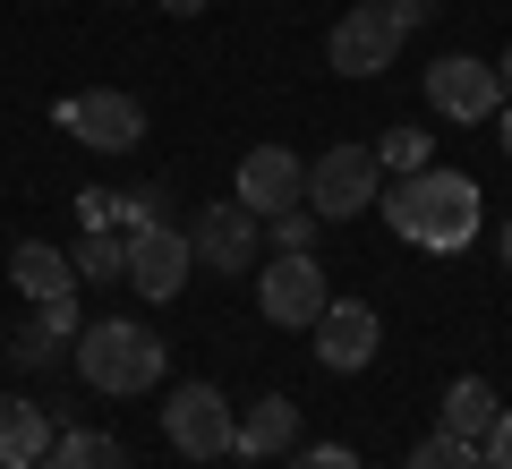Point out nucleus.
Listing matches in <instances>:
<instances>
[{
	"instance_id": "8",
	"label": "nucleus",
	"mask_w": 512,
	"mask_h": 469,
	"mask_svg": "<svg viewBox=\"0 0 512 469\" xmlns=\"http://www.w3.org/2000/svg\"><path fill=\"white\" fill-rule=\"evenodd\" d=\"M60 128H69V137H86L94 154H128V145L146 137V103H137V94H120V86H86V94H69V103H60Z\"/></svg>"
},
{
	"instance_id": "5",
	"label": "nucleus",
	"mask_w": 512,
	"mask_h": 469,
	"mask_svg": "<svg viewBox=\"0 0 512 469\" xmlns=\"http://www.w3.org/2000/svg\"><path fill=\"white\" fill-rule=\"evenodd\" d=\"M325 265L316 256H274V265H256V307H265V325L282 333H308L316 316H325Z\"/></svg>"
},
{
	"instance_id": "3",
	"label": "nucleus",
	"mask_w": 512,
	"mask_h": 469,
	"mask_svg": "<svg viewBox=\"0 0 512 469\" xmlns=\"http://www.w3.org/2000/svg\"><path fill=\"white\" fill-rule=\"evenodd\" d=\"M384 197V163H376V145H325L308 163V214L316 222H350L359 205H376Z\"/></svg>"
},
{
	"instance_id": "20",
	"label": "nucleus",
	"mask_w": 512,
	"mask_h": 469,
	"mask_svg": "<svg viewBox=\"0 0 512 469\" xmlns=\"http://www.w3.org/2000/svg\"><path fill=\"white\" fill-rule=\"evenodd\" d=\"M316 231H325V222H316L308 205H282V214L265 222V239H274V256H316Z\"/></svg>"
},
{
	"instance_id": "27",
	"label": "nucleus",
	"mask_w": 512,
	"mask_h": 469,
	"mask_svg": "<svg viewBox=\"0 0 512 469\" xmlns=\"http://www.w3.org/2000/svg\"><path fill=\"white\" fill-rule=\"evenodd\" d=\"M495 86H504V103H512V43H504V60H495Z\"/></svg>"
},
{
	"instance_id": "18",
	"label": "nucleus",
	"mask_w": 512,
	"mask_h": 469,
	"mask_svg": "<svg viewBox=\"0 0 512 469\" xmlns=\"http://www.w3.org/2000/svg\"><path fill=\"white\" fill-rule=\"evenodd\" d=\"M43 469H128V452L111 435H94V427H60L52 452H43Z\"/></svg>"
},
{
	"instance_id": "9",
	"label": "nucleus",
	"mask_w": 512,
	"mask_h": 469,
	"mask_svg": "<svg viewBox=\"0 0 512 469\" xmlns=\"http://www.w3.org/2000/svg\"><path fill=\"white\" fill-rule=\"evenodd\" d=\"M495 103H504V86H495V60L453 52V60H436V69H427V111H436V120L478 128V120H495Z\"/></svg>"
},
{
	"instance_id": "21",
	"label": "nucleus",
	"mask_w": 512,
	"mask_h": 469,
	"mask_svg": "<svg viewBox=\"0 0 512 469\" xmlns=\"http://www.w3.org/2000/svg\"><path fill=\"white\" fill-rule=\"evenodd\" d=\"M410 469H487V452H478L470 435H444V427H436L419 452H410Z\"/></svg>"
},
{
	"instance_id": "24",
	"label": "nucleus",
	"mask_w": 512,
	"mask_h": 469,
	"mask_svg": "<svg viewBox=\"0 0 512 469\" xmlns=\"http://www.w3.org/2000/svg\"><path fill=\"white\" fill-rule=\"evenodd\" d=\"M77 222H86V231H111V222H120V197H111V188H86V197H77Z\"/></svg>"
},
{
	"instance_id": "13",
	"label": "nucleus",
	"mask_w": 512,
	"mask_h": 469,
	"mask_svg": "<svg viewBox=\"0 0 512 469\" xmlns=\"http://www.w3.org/2000/svg\"><path fill=\"white\" fill-rule=\"evenodd\" d=\"M77 325H86V316H77V290H69V299H43L35 316L9 333V367H52V359H69Z\"/></svg>"
},
{
	"instance_id": "12",
	"label": "nucleus",
	"mask_w": 512,
	"mask_h": 469,
	"mask_svg": "<svg viewBox=\"0 0 512 469\" xmlns=\"http://www.w3.org/2000/svg\"><path fill=\"white\" fill-rule=\"evenodd\" d=\"M188 248H197V265H222V273H248L256 265V248H265V222L248 214V205H205L197 214V231H188Z\"/></svg>"
},
{
	"instance_id": "25",
	"label": "nucleus",
	"mask_w": 512,
	"mask_h": 469,
	"mask_svg": "<svg viewBox=\"0 0 512 469\" xmlns=\"http://www.w3.org/2000/svg\"><path fill=\"white\" fill-rule=\"evenodd\" d=\"M478 452H487V469H512V410H495V427H487Z\"/></svg>"
},
{
	"instance_id": "28",
	"label": "nucleus",
	"mask_w": 512,
	"mask_h": 469,
	"mask_svg": "<svg viewBox=\"0 0 512 469\" xmlns=\"http://www.w3.org/2000/svg\"><path fill=\"white\" fill-rule=\"evenodd\" d=\"M154 9H171V18H197V9H205V0H154Z\"/></svg>"
},
{
	"instance_id": "10",
	"label": "nucleus",
	"mask_w": 512,
	"mask_h": 469,
	"mask_svg": "<svg viewBox=\"0 0 512 469\" xmlns=\"http://www.w3.org/2000/svg\"><path fill=\"white\" fill-rule=\"evenodd\" d=\"M231 197L248 205L256 222H274L282 205H299V197H308V163H299L291 145H248V154H239V180H231Z\"/></svg>"
},
{
	"instance_id": "2",
	"label": "nucleus",
	"mask_w": 512,
	"mask_h": 469,
	"mask_svg": "<svg viewBox=\"0 0 512 469\" xmlns=\"http://www.w3.org/2000/svg\"><path fill=\"white\" fill-rule=\"evenodd\" d=\"M77 376L94 384V393H111V401H128V393H154L163 384V359L171 350L154 342L137 316H103V325H77Z\"/></svg>"
},
{
	"instance_id": "15",
	"label": "nucleus",
	"mask_w": 512,
	"mask_h": 469,
	"mask_svg": "<svg viewBox=\"0 0 512 469\" xmlns=\"http://www.w3.org/2000/svg\"><path fill=\"white\" fill-rule=\"evenodd\" d=\"M274 452H299V401L265 393L239 410V461H274Z\"/></svg>"
},
{
	"instance_id": "11",
	"label": "nucleus",
	"mask_w": 512,
	"mask_h": 469,
	"mask_svg": "<svg viewBox=\"0 0 512 469\" xmlns=\"http://www.w3.org/2000/svg\"><path fill=\"white\" fill-rule=\"evenodd\" d=\"M316 359L333 367V376H359L367 359H376V342H384V325H376V307L367 299H325V316H316Z\"/></svg>"
},
{
	"instance_id": "16",
	"label": "nucleus",
	"mask_w": 512,
	"mask_h": 469,
	"mask_svg": "<svg viewBox=\"0 0 512 469\" xmlns=\"http://www.w3.org/2000/svg\"><path fill=\"white\" fill-rule=\"evenodd\" d=\"M9 273H18V290H26L35 307H43V299H69V290H77V265H69L60 248H52V239H18Z\"/></svg>"
},
{
	"instance_id": "1",
	"label": "nucleus",
	"mask_w": 512,
	"mask_h": 469,
	"mask_svg": "<svg viewBox=\"0 0 512 469\" xmlns=\"http://www.w3.org/2000/svg\"><path fill=\"white\" fill-rule=\"evenodd\" d=\"M384 222L410 239V248H427V256H453V248H470L478 239V180H461V171H410V180H393L384 188Z\"/></svg>"
},
{
	"instance_id": "14",
	"label": "nucleus",
	"mask_w": 512,
	"mask_h": 469,
	"mask_svg": "<svg viewBox=\"0 0 512 469\" xmlns=\"http://www.w3.org/2000/svg\"><path fill=\"white\" fill-rule=\"evenodd\" d=\"M52 410L26 393H0V469H43V452H52Z\"/></svg>"
},
{
	"instance_id": "29",
	"label": "nucleus",
	"mask_w": 512,
	"mask_h": 469,
	"mask_svg": "<svg viewBox=\"0 0 512 469\" xmlns=\"http://www.w3.org/2000/svg\"><path fill=\"white\" fill-rule=\"evenodd\" d=\"M495 248H504V273H512V214H504V231H495Z\"/></svg>"
},
{
	"instance_id": "22",
	"label": "nucleus",
	"mask_w": 512,
	"mask_h": 469,
	"mask_svg": "<svg viewBox=\"0 0 512 469\" xmlns=\"http://www.w3.org/2000/svg\"><path fill=\"white\" fill-rule=\"evenodd\" d=\"M376 163L393 171V180L427 171V128H384V137H376Z\"/></svg>"
},
{
	"instance_id": "19",
	"label": "nucleus",
	"mask_w": 512,
	"mask_h": 469,
	"mask_svg": "<svg viewBox=\"0 0 512 469\" xmlns=\"http://www.w3.org/2000/svg\"><path fill=\"white\" fill-rule=\"evenodd\" d=\"M69 265L86 273V282H128V231H86Z\"/></svg>"
},
{
	"instance_id": "23",
	"label": "nucleus",
	"mask_w": 512,
	"mask_h": 469,
	"mask_svg": "<svg viewBox=\"0 0 512 469\" xmlns=\"http://www.w3.org/2000/svg\"><path fill=\"white\" fill-rule=\"evenodd\" d=\"M291 469H359V452H350V444H299Z\"/></svg>"
},
{
	"instance_id": "26",
	"label": "nucleus",
	"mask_w": 512,
	"mask_h": 469,
	"mask_svg": "<svg viewBox=\"0 0 512 469\" xmlns=\"http://www.w3.org/2000/svg\"><path fill=\"white\" fill-rule=\"evenodd\" d=\"M384 18H393V26L410 35V26H427V18H436V0H384Z\"/></svg>"
},
{
	"instance_id": "4",
	"label": "nucleus",
	"mask_w": 512,
	"mask_h": 469,
	"mask_svg": "<svg viewBox=\"0 0 512 469\" xmlns=\"http://www.w3.org/2000/svg\"><path fill=\"white\" fill-rule=\"evenodd\" d=\"M163 435H171V452H188V461H231L239 452V410L214 393V384H171Z\"/></svg>"
},
{
	"instance_id": "6",
	"label": "nucleus",
	"mask_w": 512,
	"mask_h": 469,
	"mask_svg": "<svg viewBox=\"0 0 512 469\" xmlns=\"http://www.w3.org/2000/svg\"><path fill=\"white\" fill-rule=\"evenodd\" d=\"M393 52H402V26L384 18V0L342 9L333 35H325V69H342V77H384V69H393Z\"/></svg>"
},
{
	"instance_id": "7",
	"label": "nucleus",
	"mask_w": 512,
	"mask_h": 469,
	"mask_svg": "<svg viewBox=\"0 0 512 469\" xmlns=\"http://www.w3.org/2000/svg\"><path fill=\"white\" fill-rule=\"evenodd\" d=\"M188 273H197V248H188V231H171L163 214L128 231V282L146 290L154 307H163V299H180V290H188Z\"/></svg>"
},
{
	"instance_id": "17",
	"label": "nucleus",
	"mask_w": 512,
	"mask_h": 469,
	"mask_svg": "<svg viewBox=\"0 0 512 469\" xmlns=\"http://www.w3.org/2000/svg\"><path fill=\"white\" fill-rule=\"evenodd\" d=\"M495 384L487 376H461L453 393H444V435H470V444H487V427H495Z\"/></svg>"
},
{
	"instance_id": "30",
	"label": "nucleus",
	"mask_w": 512,
	"mask_h": 469,
	"mask_svg": "<svg viewBox=\"0 0 512 469\" xmlns=\"http://www.w3.org/2000/svg\"><path fill=\"white\" fill-rule=\"evenodd\" d=\"M504 154H512V111H504Z\"/></svg>"
}]
</instances>
